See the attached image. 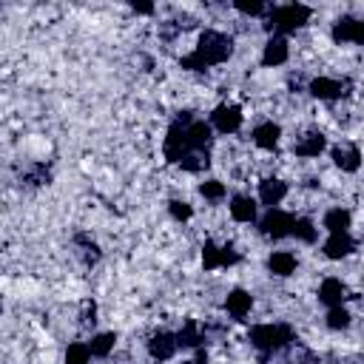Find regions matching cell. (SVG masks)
Returning <instances> with one entry per match:
<instances>
[{
	"mask_svg": "<svg viewBox=\"0 0 364 364\" xmlns=\"http://www.w3.org/2000/svg\"><path fill=\"white\" fill-rule=\"evenodd\" d=\"M230 54H233V37L225 34V31H216V28H205L199 34L196 48L188 57H182L179 65L188 68V71H205L210 65L225 63Z\"/></svg>",
	"mask_w": 364,
	"mask_h": 364,
	"instance_id": "cell-1",
	"label": "cell"
},
{
	"mask_svg": "<svg viewBox=\"0 0 364 364\" xmlns=\"http://www.w3.org/2000/svg\"><path fill=\"white\" fill-rule=\"evenodd\" d=\"M307 20H310V6H304V3H290V6H276V9H270L264 28H267L270 34H282V37H284V34L301 28Z\"/></svg>",
	"mask_w": 364,
	"mask_h": 364,
	"instance_id": "cell-2",
	"label": "cell"
},
{
	"mask_svg": "<svg viewBox=\"0 0 364 364\" xmlns=\"http://www.w3.org/2000/svg\"><path fill=\"white\" fill-rule=\"evenodd\" d=\"M247 341L262 353H276L293 341V330L287 324H256L250 327Z\"/></svg>",
	"mask_w": 364,
	"mask_h": 364,
	"instance_id": "cell-3",
	"label": "cell"
},
{
	"mask_svg": "<svg viewBox=\"0 0 364 364\" xmlns=\"http://www.w3.org/2000/svg\"><path fill=\"white\" fill-rule=\"evenodd\" d=\"M191 111H185L182 117H176L171 125H168V134H165V142H162V151H165V159L168 162H182L188 154H191V145H188V122H191Z\"/></svg>",
	"mask_w": 364,
	"mask_h": 364,
	"instance_id": "cell-4",
	"label": "cell"
},
{
	"mask_svg": "<svg viewBox=\"0 0 364 364\" xmlns=\"http://www.w3.org/2000/svg\"><path fill=\"white\" fill-rule=\"evenodd\" d=\"M293 213L287 210H279V208H267V213L259 219V233L267 236V239H284L293 233Z\"/></svg>",
	"mask_w": 364,
	"mask_h": 364,
	"instance_id": "cell-5",
	"label": "cell"
},
{
	"mask_svg": "<svg viewBox=\"0 0 364 364\" xmlns=\"http://www.w3.org/2000/svg\"><path fill=\"white\" fill-rule=\"evenodd\" d=\"M310 94L316 97V100H341V97H347L350 94V80H336V77H316V80H310Z\"/></svg>",
	"mask_w": 364,
	"mask_h": 364,
	"instance_id": "cell-6",
	"label": "cell"
},
{
	"mask_svg": "<svg viewBox=\"0 0 364 364\" xmlns=\"http://www.w3.org/2000/svg\"><path fill=\"white\" fill-rule=\"evenodd\" d=\"M210 122H213V128L222 131V134H236V131L242 128V108L233 105V102H222V105L213 108Z\"/></svg>",
	"mask_w": 364,
	"mask_h": 364,
	"instance_id": "cell-7",
	"label": "cell"
},
{
	"mask_svg": "<svg viewBox=\"0 0 364 364\" xmlns=\"http://www.w3.org/2000/svg\"><path fill=\"white\" fill-rule=\"evenodd\" d=\"M333 40H336V43H355V46H364V20H355V17H341V20H336V26H333Z\"/></svg>",
	"mask_w": 364,
	"mask_h": 364,
	"instance_id": "cell-8",
	"label": "cell"
},
{
	"mask_svg": "<svg viewBox=\"0 0 364 364\" xmlns=\"http://www.w3.org/2000/svg\"><path fill=\"white\" fill-rule=\"evenodd\" d=\"M176 347H179V338H176L173 333H165V330L154 333L151 341H148V353H151V358H156V361H168V358H173Z\"/></svg>",
	"mask_w": 364,
	"mask_h": 364,
	"instance_id": "cell-9",
	"label": "cell"
},
{
	"mask_svg": "<svg viewBox=\"0 0 364 364\" xmlns=\"http://www.w3.org/2000/svg\"><path fill=\"white\" fill-rule=\"evenodd\" d=\"M185 131H188V145H191V151H202V154H208V148H210V142H213V131H210V125H208L205 119H191Z\"/></svg>",
	"mask_w": 364,
	"mask_h": 364,
	"instance_id": "cell-10",
	"label": "cell"
},
{
	"mask_svg": "<svg viewBox=\"0 0 364 364\" xmlns=\"http://www.w3.org/2000/svg\"><path fill=\"white\" fill-rule=\"evenodd\" d=\"M290 57V46H287V37L282 34H273L267 43H264V51H262V63L264 65H282L287 63Z\"/></svg>",
	"mask_w": 364,
	"mask_h": 364,
	"instance_id": "cell-11",
	"label": "cell"
},
{
	"mask_svg": "<svg viewBox=\"0 0 364 364\" xmlns=\"http://www.w3.org/2000/svg\"><path fill=\"white\" fill-rule=\"evenodd\" d=\"M284 196H287V182H282V179H276V176L259 182V202H262V205L276 208Z\"/></svg>",
	"mask_w": 364,
	"mask_h": 364,
	"instance_id": "cell-12",
	"label": "cell"
},
{
	"mask_svg": "<svg viewBox=\"0 0 364 364\" xmlns=\"http://www.w3.org/2000/svg\"><path fill=\"white\" fill-rule=\"evenodd\" d=\"M250 307H253V296H250L247 290H242V287L230 290L228 299H225V310H228L230 318H239V321H242V318L250 313Z\"/></svg>",
	"mask_w": 364,
	"mask_h": 364,
	"instance_id": "cell-13",
	"label": "cell"
},
{
	"mask_svg": "<svg viewBox=\"0 0 364 364\" xmlns=\"http://www.w3.org/2000/svg\"><path fill=\"white\" fill-rule=\"evenodd\" d=\"M355 250V239L350 233H330L324 242V256L327 259H344Z\"/></svg>",
	"mask_w": 364,
	"mask_h": 364,
	"instance_id": "cell-14",
	"label": "cell"
},
{
	"mask_svg": "<svg viewBox=\"0 0 364 364\" xmlns=\"http://www.w3.org/2000/svg\"><path fill=\"white\" fill-rule=\"evenodd\" d=\"M324 145H327L324 134L310 131V134H301V136L293 142V154H296V156H318V154L324 151Z\"/></svg>",
	"mask_w": 364,
	"mask_h": 364,
	"instance_id": "cell-15",
	"label": "cell"
},
{
	"mask_svg": "<svg viewBox=\"0 0 364 364\" xmlns=\"http://www.w3.org/2000/svg\"><path fill=\"white\" fill-rule=\"evenodd\" d=\"M330 156H333L336 168H341V171H347V173H353V171L361 168V151H358L355 145H336Z\"/></svg>",
	"mask_w": 364,
	"mask_h": 364,
	"instance_id": "cell-16",
	"label": "cell"
},
{
	"mask_svg": "<svg viewBox=\"0 0 364 364\" xmlns=\"http://www.w3.org/2000/svg\"><path fill=\"white\" fill-rule=\"evenodd\" d=\"M347 299V287L341 284V279H324L318 287V301L327 307H341V301Z\"/></svg>",
	"mask_w": 364,
	"mask_h": 364,
	"instance_id": "cell-17",
	"label": "cell"
},
{
	"mask_svg": "<svg viewBox=\"0 0 364 364\" xmlns=\"http://www.w3.org/2000/svg\"><path fill=\"white\" fill-rule=\"evenodd\" d=\"M279 136H282V128H279L273 119L259 122V125L253 128V142H256L259 148H264V151H273V148L279 145Z\"/></svg>",
	"mask_w": 364,
	"mask_h": 364,
	"instance_id": "cell-18",
	"label": "cell"
},
{
	"mask_svg": "<svg viewBox=\"0 0 364 364\" xmlns=\"http://www.w3.org/2000/svg\"><path fill=\"white\" fill-rule=\"evenodd\" d=\"M267 270L273 273V276H290L293 270H296V256L290 253V250H273L270 256H267Z\"/></svg>",
	"mask_w": 364,
	"mask_h": 364,
	"instance_id": "cell-19",
	"label": "cell"
},
{
	"mask_svg": "<svg viewBox=\"0 0 364 364\" xmlns=\"http://www.w3.org/2000/svg\"><path fill=\"white\" fill-rule=\"evenodd\" d=\"M350 222H353V216L344 208H330L324 213V228L330 233H350Z\"/></svg>",
	"mask_w": 364,
	"mask_h": 364,
	"instance_id": "cell-20",
	"label": "cell"
},
{
	"mask_svg": "<svg viewBox=\"0 0 364 364\" xmlns=\"http://www.w3.org/2000/svg\"><path fill=\"white\" fill-rule=\"evenodd\" d=\"M230 216L236 222H256V202L250 196H233L230 199Z\"/></svg>",
	"mask_w": 364,
	"mask_h": 364,
	"instance_id": "cell-21",
	"label": "cell"
},
{
	"mask_svg": "<svg viewBox=\"0 0 364 364\" xmlns=\"http://www.w3.org/2000/svg\"><path fill=\"white\" fill-rule=\"evenodd\" d=\"M176 338H179V347H202V341H205V336H202V330H199V324L193 318H188L182 324V330L176 333Z\"/></svg>",
	"mask_w": 364,
	"mask_h": 364,
	"instance_id": "cell-22",
	"label": "cell"
},
{
	"mask_svg": "<svg viewBox=\"0 0 364 364\" xmlns=\"http://www.w3.org/2000/svg\"><path fill=\"white\" fill-rule=\"evenodd\" d=\"M114 344H117V336H114V333H97V336L88 341L94 358H105V355L114 350Z\"/></svg>",
	"mask_w": 364,
	"mask_h": 364,
	"instance_id": "cell-23",
	"label": "cell"
},
{
	"mask_svg": "<svg viewBox=\"0 0 364 364\" xmlns=\"http://www.w3.org/2000/svg\"><path fill=\"white\" fill-rule=\"evenodd\" d=\"M88 361H91V347H88V344H82V341L68 344V350H65V364H88Z\"/></svg>",
	"mask_w": 364,
	"mask_h": 364,
	"instance_id": "cell-24",
	"label": "cell"
},
{
	"mask_svg": "<svg viewBox=\"0 0 364 364\" xmlns=\"http://www.w3.org/2000/svg\"><path fill=\"white\" fill-rule=\"evenodd\" d=\"M202 264H205V270L225 267V264H222V247L213 245V242H205V247H202Z\"/></svg>",
	"mask_w": 364,
	"mask_h": 364,
	"instance_id": "cell-25",
	"label": "cell"
},
{
	"mask_svg": "<svg viewBox=\"0 0 364 364\" xmlns=\"http://www.w3.org/2000/svg\"><path fill=\"white\" fill-rule=\"evenodd\" d=\"M293 236L310 245V242H316V236H318V228H316L310 219H304V216H301V219H296V225H293Z\"/></svg>",
	"mask_w": 364,
	"mask_h": 364,
	"instance_id": "cell-26",
	"label": "cell"
},
{
	"mask_svg": "<svg viewBox=\"0 0 364 364\" xmlns=\"http://www.w3.org/2000/svg\"><path fill=\"white\" fill-rule=\"evenodd\" d=\"M179 165H182L185 171H191V173H199V171H205V168L210 165V159H208V154H202V151H191Z\"/></svg>",
	"mask_w": 364,
	"mask_h": 364,
	"instance_id": "cell-27",
	"label": "cell"
},
{
	"mask_svg": "<svg viewBox=\"0 0 364 364\" xmlns=\"http://www.w3.org/2000/svg\"><path fill=\"white\" fill-rule=\"evenodd\" d=\"M327 327L330 330H347L350 327V313L344 307H330L327 310Z\"/></svg>",
	"mask_w": 364,
	"mask_h": 364,
	"instance_id": "cell-28",
	"label": "cell"
},
{
	"mask_svg": "<svg viewBox=\"0 0 364 364\" xmlns=\"http://www.w3.org/2000/svg\"><path fill=\"white\" fill-rule=\"evenodd\" d=\"M199 193H202L205 199L216 202V199H222L228 191H225V185H222L219 179H208V182H202V185H199Z\"/></svg>",
	"mask_w": 364,
	"mask_h": 364,
	"instance_id": "cell-29",
	"label": "cell"
},
{
	"mask_svg": "<svg viewBox=\"0 0 364 364\" xmlns=\"http://www.w3.org/2000/svg\"><path fill=\"white\" fill-rule=\"evenodd\" d=\"M168 213H171L176 222H188V219L193 216V208H191L188 202H182V199H171V202H168Z\"/></svg>",
	"mask_w": 364,
	"mask_h": 364,
	"instance_id": "cell-30",
	"label": "cell"
},
{
	"mask_svg": "<svg viewBox=\"0 0 364 364\" xmlns=\"http://www.w3.org/2000/svg\"><path fill=\"white\" fill-rule=\"evenodd\" d=\"M233 6H236V11H242V14H262V11L267 9V6L259 3V0H250V3H247V0H236Z\"/></svg>",
	"mask_w": 364,
	"mask_h": 364,
	"instance_id": "cell-31",
	"label": "cell"
},
{
	"mask_svg": "<svg viewBox=\"0 0 364 364\" xmlns=\"http://www.w3.org/2000/svg\"><path fill=\"white\" fill-rule=\"evenodd\" d=\"M28 182H31V185H43V182H48V168H46V165H37V168L28 173Z\"/></svg>",
	"mask_w": 364,
	"mask_h": 364,
	"instance_id": "cell-32",
	"label": "cell"
},
{
	"mask_svg": "<svg viewBox=\"0 0 364 364\" xmlns=\"http://www.w3.org/2000/svg\"><path fill=\"white\" fill-rule=\"evenodd\" d=\"M236 262H239V253H236L230 245H225V247H222V264L230 267V264H236Z\"/></svg>",
	"mask_w": 364,
	"mask_h": 364,
	"instance_id": "cell-33",
	"label": "cell"
},
{
	"mask_svg": "<svg viewBox=\"0 0 364 364\" xmlns=\"http://www.w3.org/2000/svg\"><path fill=\"white\" fill-rule=\"evenodd\" d=\"M131 9H134L136 14H154V6H151V3H134Z\"/></svg>",
	"mask_w": 364,
	"mask_h": 364,
	"instance_id": "cell-34",
	"label": "cell"
},
{
	"mask_svg": "<svg viewBox=\"0 0 364 364\" xmlns=\"http://www.w3.org/2000/svg\"><path fill=\"white\" fill-rule=\"evenodd\" d=\"M94 313H97V307H94V301H88V304H85V313H82V321H85V324H88V321L94 324Z\"/></svg>",
	"mask_w": 364,
	"mask_h": 364,
	"instance_id": "cell-35",
	"label": "cell"
},
{
	"mask_svg": "<svg viewBox=\"0 0 364 364\" xmlns=\"http://www.w3.org/2000/svg\"><path fill=\"white\" fill-rule=\"evenodd\" d=\"M193 364H208V353H205V350H196V358H193Z\"/></svg>",
	"mask_w": 364,
	"mask_h": 364,
	"instance_id": "cell-36",
	"label": "cell"
},
{
	"mask_svg": "<svg viewBox=\"0 0 364 364\" xmlns=\"http://www.w3.org/2000/svg\"><path fill=\"white\" fill-rule=\"evenodd\" d=\"M182 364H193V361H182Z\"/></svg>",
	"mask_w": 364,
	"mask_h": 364,
	"instance_id": "cell-37",
	"label": "cell"
}]
</instances>
